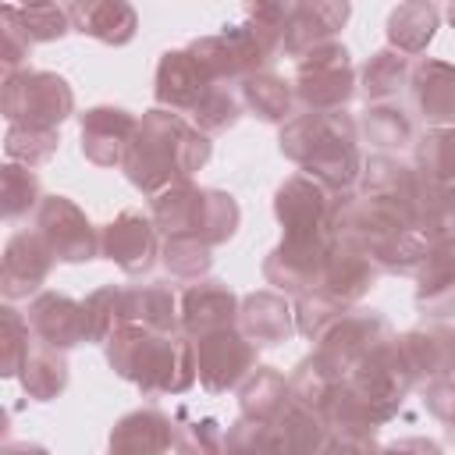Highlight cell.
I'll list each match as a JSON object with an SVG mask.
<instances>
[{
  "mask_svg": "<svg viewBox=\"0 0 455 455\" xmlns=\"http://www.w3.org/2000/svg\"><path fill=\"white\" fill-rule=\"evenodd\" d=\"M206 156H210V142L196 124H188L181 114L149 110L139 121L121 167L132 185L160 196L164 188L188 181V174L199 171Z\"/></svg>",
  "mask_w": 455,
  "mask_h": 455,
  "instance_id": "cell-1",
  "label": "cell"
},
{
  "mask_svg": "<svg viewBox=\"0 0 455 455\" xmlns=\"http://www.w3.org/2000/svg\"><path fill=\"white\" fill-rule=\"evenodd\" d=\"M281 153L302 167V174L316 178L327 192L348 188L359 171L363 156L355 146V124L345 110L331 114H299L281 128Z\"/></svg>",
  "mask_w": 455,
  "mask_h": 455,
  "instance_id": "cell-2",
  "label": "cell"
},
{
  "mask_svg": "<svg viewBox=\"0 0 455 455\" xmlns=\"http://www.w3.org/2000/svg\"><path fill=\"white\" fill-rule=\"evenodd\" d=\"M107 359L124 380H135L146 395H160V391L178 395L196 380L192 345L178 334H160L139 323H124L107 341Z\"/></svg>",
  "mask_w": 455,
  "mask_h": 455,
  "instance_id": "cell-3",
  "label": "cell"
},
{
  "mask_svg": "<svg viewBox=\"0 0 455 455\" xmlns=\"http://www.w3.org/2000/svg\"><path fill=\"white\" fill-rule=\"evenodd\" d=\"M153 220L167 238H196L203 245L228 242L238 228V206L217 188H196L178 181L153 196Z\"/></svg>",
  "mask_w": 455,
  "mask_h": 455,
  "instance_id": "cell-4",
  "label": "cell"
},
{
  "mask_svg": "<svg viewBox=\"0 0 455 455\" xmlns=\"http://www.w3.org/2000/svg\"><path fill=\"white\" fill-rule=\"evenodd\" d=\"M75 96L60 75L50 71H18L4 78V114L11 124L53 128L71 114Z\"/></svg>",
  "mask_w": 455,
  "mask_h": 455,
  "instance_id": "cell-5",
  "label": "cell"
},
{
  "mask_svg": "<svg viewBox=\"0 0 455 455\" xmlns=\"http://www.w3.org/2000/svg\"><path fill=\"white\" fill-rule=\"evenodd\" d=\"M352 64H348V50L341 43H323L316 50H309L306 57H299V71H295V96L302 107H309L313 114H331L341 110L352 96Z\"/></svg>",
  "mask_w": 455,
  "mask_h": 455,
  "instance_id": "cell-6",
  "label": "cell"
},
{
  "mask_svg": "<svg viewBox=\"0 0 455 455\" xmlns=\"http://www.w3.org/2000/svg\"><path fill=\"white\" fill-rule=\"evenodd\" d=\"M32 231L46 242L53 259H64V263H82V259H92L100 252V235L92 231L85 213L75 203H68L64 196H46L36 206V228Z\"/></svg>",
  "mask_w": 455,
  "mask_h": 455,
  "instance_id": "cell-7",
  "label": "cell"
},
{
  "mask_svg": "<svg viewBox=\"0 0 455 455\" xmlns=\"http://www.w3.org/2000/svg\"><path fill=\"white\" fill-rule=\"evenodd\" d=\"M192 352H196V377L213 395L235 387L245 373L256 370V345L235 327L196 338Z\"/></svg>",
  "mask_w": 455,
  "mask_h": 455,
  "instance_id": "cell-8",
  "label": "cell"
},
{
  "mask_svg": "<svg viewBox=\"0 0 455 455\" xmlns=\"http://www.w3.org/2000/svg\"><path fill=\"white\" fill-rule=\"evenodd\" d=\"M274 210L284 224V238H313L331 228V213H334V199L331 192L309 178V174H291L274 199Z\"/></svg>",
  "mask_w": 455,
  "mask_h": 455,
  "instance_id": "cell-9",
  "label": "cell"
},
{
  "mask_svg": "<svg viewBox=\"0 0 455 455\" xmlns=\"http://www.w3.org/2000/svg\"><path fill=\"white\" fill-rule=\"evenodd\" d=\"M25 320H28V331L39 338V345L57 348V352H64V348H71V345L89 338L85 306H78L75 299L57 295V291H43L39 299H32Z\"/></svg>",
  "mask_w": 455,
  "mask_h": 455,
  "instance_id": "cell-10",
  "label": "cell"
},
{
  "mask_svg": "<svg viewBox=\"0 0 455 455\" xmlns=\"http://www.w3.org/2000/svg\"><path fill=\"white\" fill-rule=\"evenodd\" d=\"M217 82L199 68V60L188 50H167L156 68V103L171 107V114H192L199 100Z\"/></svg>",
  "mask_w": 455,
  "mask_h": 455,
  "instance_id": "cell-11",
  "label": "cell"
},
{
  "mask_svg": "<svg viewBox=\"0 0 455 455\" xmlns=\"http://www.w3.org/2000/svg\"><path fill=\"white\" fill-rule=\"evenodd\" d=\"M139 121L121 107H92L82 114V153L96 167L124 164Z\"/></svg>",
  "mask_w": 455,
  "mask_h": 455,
  "instance_id": "cell-12",
  "label": "cell"
},
{
  "mask_svg": "<svg viewBox=\"0 0 455 455\" xmlns=\"http://www.w3.org/2000/svg\"><path fill=\"white\" fill-rule=\"evenodd\" d=\"M100 252L107 259H114L121 270H128V274H146L153 267V259H156V231L142 213L124 210L117 220H110L103 228Z\"/></svg>",
  "mask_w": 455,
  "mask_h": 455,
  "instance_id": "cell-13",
  "label": "cell"
},
{
  "mask_svg": "<svg viewBox=\"0 0 455 455\" xmlns=\"http://www.w3.org/2000/svg\"><path fill=\"white\" fill-rule=\"evenodd\" d=\"M238 323V299L220 281H199L181 295V331L188 338H203L213 331H228Z\"/></svg>",
  "mask_w": 455,
  "mask_h": 455,
  "instance_id": "cell-14",
  "label": "cell"
},
{
  "mask_svg": "<svg viewBox=\"0 0 455 455\" xmlns=\"http://www.w3.org/2000/svg\"><path fill=\"white\" fill-rule=\"evenodd\" d=\"M412 103L423 121L437 128H455V68L444 60H419L409 75Z\"/></svg>",
  "mask_w": 455,
  "mask_h": 455,
  "instance_id": "cell-15",
  "label": "cell"
},
{
  "mask_svg": "<svg viewBox=\"0 0 455 455\" xmlns=\"http://www.w3.org/2000/svg\"><path fill=\"white\" fill-rule=\"evenodd\" d=\"M348 4H288L284 18V53L306 57L309 50L331 43V36L345 25Z\"/></svg>",
  "mask_w": 455,
  "mask_h": 455,
  "instance_id": "cell-16",
  "label": "cell"
},
{
  "mask_svg": "<svg viewBox=\"0 0 455 455\" xmlns=\"http://www.w3.org/2000/svg\"><path fill=\"white\" fill-rule=\"evenodd\" d=\"M50 267H53V252L46 249V242L36 231L14 235L4 252V295L21 299V295L36 291L46 281Z\"/></svg>",
  "mask_w": 455,
  "mask_h": 455,
  "instance_id": "cell-17",
  "label": "cell"
},
{
  "mask_svg": "<svg viewBox=\"0 0 455 455\" xmlns=\"http://www.w3.org/2000/svg\"><path fill=\"white\" fill-rule=\"evenodd\" d=\"M327 419L299 402V398H288V405L281 409V416L270 423V434H274V451L277 455H320L323 444L331 441L327 437Z\"/></svg>",
  "mask_w": 455,
  "mask_h": 455,
  "instance_id": "cell-18",
  "label": "cell"
},
{
  "mask_svg": "<svg viewBox=\"0 0 455 455\" xmlns=\"http://www.w3.org/2000/svg\"><path fill=\"white\" fill-rule=\"evenodd\" d=\"M174 444V423L156 409H139L110 430V455H164Z\"/></svg>",
  "mask_w": 455,
  "mask_h": 455,
  "instance_id": "cell-19",
  "label": "cell"
},
{
  "mask_svg": "<svg viewBox=\"0 0 455 455\" xmlns=\"http://www.w3.org/2000/svg\"><path fill=\"white\" fill-rule=\"evenodd\" d=\"M238 331L252 345H277L295 331V313L288 299L274 291H256L238 306Z\"/></svg>",
  "mask_w": 455,
  "mask_h": 455,
  "instance_id": "cell-20",
  "label": "cell"
},
{
  "mask_svg": "<svg viewBox=\"0 0 455 455\" xmlns=\"http://www.w3.org/2000/svg\"><path fill=\"white\" fill-rule=\"evenodd\" d=\"M377 263L363 252V249H355V245H348V242H338L334 245V252H331V259H327V270H323V281H320V288L327 291V295H334L338 302H355L373 281H377Z\"/></svg>",
  "mask_w": 455,
  "mask_h": 455,
  "instance_id": "cell-21",
  "label": "cell"
},
{
  "mask_svg": "<svg viewBox=\"0 0 455 455\" xmlns=\"http://www.w3.org/2000/svg\"><path fill=\"white\" fill-rule=\"evenodd\" d=\"M68 14L78 32H85L100 43H110V46H124L139 25L135 7H128V4H71Z\"/></svg>",
  "mask_w": 455,
  "mask_h": 455,
  "instance_id": "cell-22",
  "label": "cell"
},
{
  "mask_svg": "<svg viewBox=\"0 0 455 455\" xmlns=\"http://www.w3.org/2000/svg\"><path fill=\"white\" fill-rule=\"evenodd\" d=\"M121 313L124 323H139L160 334H174L181 316L174 313V291L164 284H142L132 291H121Z\"/></svg>",
  "mask_w": 455,
  "mask_h": 455,
  "instance_id": "cell-23",
  "label": "cell"
},
{
  "mask_svg": "<svg viewBox=\"0 0 455 455\" xmlns=\"http://www.w3.org/2000/svg\"><path fill=\"white\" fill-rule=\"evenodd\" d=\"M412 171L427 188H455V128H434L416 146Z\"/></svg>",
  "mask_w": 455,
  "mask_h": 455,
  "instance_id": "cell-24",
  "label": "cell"
},
{
  "mask_svg": "<svg viewBox=\"0 0 455 455\" xmlns=\"http://www.w3.org/2000/svg\"><path fill=\"white\" fill-rule=\"evenodd\" d=\"M288 398H291V391H288L284 377L274 373L270 366H256L242 387V416L259 419V423H274L281 416V409L288 405Z\"/></svg>",
  "mask_w": 455,
  "mask_h": 455,
  "instance_id": "cell-25",
  "label": "cell"
},
{
  "mask_svg": "<svg viewBox=\"0 0 455 455\" xmlns=\"http://www.w3.org/2000/svg\"><path fill=\"white\" fill-rule=\"evenodd\" d=\"M437 28V7L434 4H402L387 14V39L398 46V53H423Z\"/></svg>",
  "mask_w": 455,
  "mask_h": 455,
  "instance_id": "cell-26",
  "label": "cell"
},
{
  "mask_svg": "<svg viewBox=\"0 0 455 455\" xmlns=\"http://www.w3.org/2000/svg\"><path fill=\"white\" fill-rule=\"evenodd\" d=\"M409 75H412V64H409L405 53H398V50H380V53H373V57L366 60V68H363V92H366L370 103H391L395 92L409 82Z\"/></svg>",
  "mask_w": 455,
  "mask_h": 455,
  "instance_id": "cell-27",
  "label": "cell"
},
{
  "mask_svg": "<svg viewBox=\"0 0 455 455\" xmlns=\"http://www.w3.org/2000/svg\"><path fill=\"white\" fill-rule=\"evenodd\" d=\"M238 100L242 107H249L256 117L263 121H284L288 110H291V89L284 78L270 75V71H259V75H249L238 89Z\"/></svg>",
  "mask_w": 455,
  "mask_h": 455,
  "instance_id": "cell-28",
  "label": "cell"
},
{
  "mask_svg": "<svg viewBox=\"0 0 455 455\" xmlns=\"http://www.w3.org/2000/svg\"><path fill=\"white\" fill-rule=\"evenodd\" d=\"M21 384H25V391L36 402L57 398L64 391V384H68V363H64V355L57 348H46V345L32 348L28 359H25V366H21Z\"/></svg>",
  "mask_w": 455,
  "mask_h": 455,
  "instance_id": "cell-29",
  "label": "cell"
},
{
  "mask_svg": "<svg viewBox=\"0 0 455 455\" xmlns=\"http://www.w3.org/2000/svg\"><path fill=\"white\" fill-rule=\"evenodd\" d=\"M174 448L178 455H220L224 434L213 416H192L185 405L174 412Z\"/></svg>",
  "mask_w": 455,
  "mask_h": 455,
  "instance_id": "cell-30",
  "label": "cell"
},
{
  "mask_svg": "<svg viewBox=\"0 0 455 455\" xmlns=\"http://www.w3.org/2000/svg\"><path fill=\"white\" fill-rule=\"evenodd\" d=\"M14 25L21 28V36L28 43H50V39H60L71 25V14L68 7H57V4H32V7H4Z\"/></svg>",
  "mask_w": 455,
  "mask_h": 455,
  "instance_id": "cell-31",
  "label": "cell"
},
{
  "mask_svg": "<svg viewBox=\"0 0 455 455\" xmlns=\"http://www.w3.org/2000/svg\"><path fill=\"white\" fill-rule=\"evenodd\" d=\"M363 132L370 142L384 146V149H402L412 142V121L409 114L391 100V103H370L366 117H363Z\"/></svg>",
  "mask_w": 455,
  "mask_h": 455,
  "instance_id": "cell-32",
  "label": "cell"
},
{
  "mask_svg": "<svg viewBox=\"0 0 455 455\" xmlns=\"http://www.w3.org/2000/svg\"><path fill=\"white\" fill-rule=\"evenodd\" d=\"M53 149H57V132L53 128H25V124L7 128V156L25 160L28 167L50 160Z\"/></svg>",
  "mask_w": 455,
  "mask_h": 455,
  "instance_id": "cell-33",
  "label": "cell"
},
{
  "mask_svg": "<svg viewBox=\"0 0 455 455\" xmlns=\"http://www.w3.org/2000/svg\"><path fill=\"white\" fill-rule=\"evenodd\" d=\"M36 196H39L36 174L25 171V167H18V164H7V167H4V213H7V220H18V217L28 213L36 203H43V199H36Z\"/></svg>",
  "mask_w": 455,
  "mask_h": 455,
  "instance_id": "cell-34",
  "label": "cell"
},
{
  "mask_svg": "<svg viewBox=\"0 0 455 455\" xmlns=\"http://www.w3.org/2000/svg\"><path fill=\"white\" fill-rule=\"evenodd\" d=\"M220 455H277L274 451V434L270 423L259 419H238L228 434H224V451Z\"/></svg>",
  "mask_w": 455,
  "mask_h": 455,
  "instance_id": "cell-35",
  "label": "cell"
},
{
  "mask_svg": "<svg viewBox=\"0 0 455 455\" xmlns=\"http://www.w3.org/2000/svg\"><path fill=\"white\" fill-rule=\"evenodd\" d=\"M210 245L196 242V238H167L164 242V263L171 274L178 277H199L210 270Z\"/></svg>",
  "mask_w": 455,
  "mask_h": 455,
  "instance_id": "cell-36",
  "label": "cell"
},
{
  "mask_svg": "<svg viewBox=\"0 0 455 455\" xmlns=\"http://www.w3.org/2000/svg\"><path fill=\"white\" fill-rule=\"evenodd\" d=\"M4 313V377H14L28 359V320H21L11 306Z\"/></svg>",
  "mask_w": 455,
  "mask_h": 455,
  "instance_id": "cell-37",
  "label": "cell"
},
{
  "mask_svg": "<svg viewBox=\"0 0 455 455\" xmlns=\"http://www.w3.org/2000/svg\"><path fill=\"white\" fill-rule=\"evenodd\" d=\"M320 455H377L370 437H348V434H334Z\"/></svg>",
  "mask_w": 455,
  "mask_h": 455,
  "instance_id": "cell-38",
  "label": "cell"
},
{
  "mask_svg": "<svg viewBox=\"0 0 455 455\" xmlns=\"http://www.w3.org/2000/svg\"><path fill=\"white\" fill-rule=\"evenodd\" d=\"M377 455H441V448L434 441H423V437H409V441H398Z\"/></svg>",
  "mask_w": 455,
  "mask_h": 455,
  "instance_id": "cell-39",
  "label": "cell"
},
{
  "mask_svg": "<svg viewBox=\"0 0 455 455\" xmlns=\"http://www.w3.org/2000/svg\"><path fill=\"white\" fill-rule=\"evenodd\" d=\"M4 455H46V451L39 444H7Z\"/></svg>",
  "mask_w": 455,
  "mask_h": 455,
  "instance_id": "cell-40",
  "label": "cell"
},
{
  "mask_svg": "<svg viewBox=\"0 0 455 455\" xmlns=\"http://www.w3.org/2000/svg\"><path fill=\"white\" fill-rule=\"evenodd\" d=\"M448 18H451V25H455V7H451V11H448Z\"/></svg>",
  "mask_w": 455,
  "mask_h": 455,
  "instance_id": "cell-41",
  "label": "cell"
}]
</instances>
